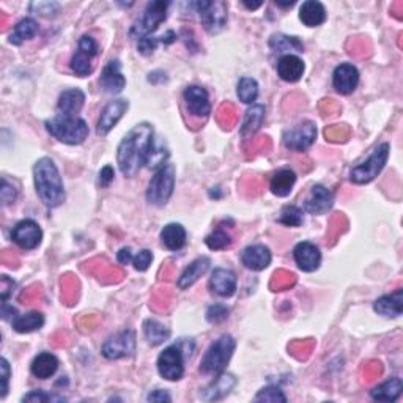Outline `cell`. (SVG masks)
Returning a JSON list of instances; mask_svg holds the SVG:
<instances>
[{
	"mask_svg": "<svg viewBox=\"0 0 403 403\" xmlns=\"http://www.w3.org/2000/svg\"><path fill=\"white\" fill-rule=\"evenodd\" d=\"M18 197V189H16L13 184L8 183L7 178H2V189H0V199H2V205L7 206Z\"/></svg>",
	"mask_w": 403,
	"mask_h": 403,
	"instance_id": "43",
	"label": "cell"
},
{
	"mask_svg": "<svg viewBox=\"0 0 403 403\" xmlns=\"http://www.w3.org/2000/svg\"><path fill=\"white\" fill-rule=\"evenodd\" d=\"M135 351V336L133 331H122L118 334L112 336L102 345L101 353L107 359H120L131 356Z\"/></svg>",
	"mask_w": 403,
	"mask_h": 403,
	"instance_id": "11",
	"label": "cell"
},
{
	"mask_svg": "<svg viewBox=\"0 0 403 403\" xmlns=\"http://www.w3.org/2000/svg\"><path fill=\"white\" fill-rule=\"evenodd\" d=\"M113 177H116V173H113V168L111 166H106L100 172V184L102 188H107L109 184L113 182Z\"/></svg>",
	"mask_w": 403,
	"mask_h": 403,
	"instance_id": "50",
	"label": "cell"
},
{
	"mask_svg": "<svg viewBox=\"0 0 403 403\" xmlns=\"http://www.w3.org/2000/svg\"><path fill=\"white\" fill-rule=\"evenodd\" d=\"M157 372L167 381H178L184 375V355L182 345H171L164 348L157 358Z\"/></svg>",
	"mask_w": 403,
	"mask_h": 403,
	"instance_id": "9",
	"label": "cell"
},
{
	"mask_svg": "<svg viewBox=\"0 0 403 403\" xmlns=\"http://www.w3.org/2000/svg\"><path fill=\"white\" fill-rule=\"evenodd\" d=\"M36 34H38L36 21L32 19V18H25L16 24L14 30L12 32V35H10V38H8V41L14 46H21L24 41L32 40V38H34Z\"/></svg>",
	"mask_w": 403,
	"mask_h": 403,
	"instance_id": "33",
	"label": "cell"
},
{
	"mask_svg": "<svg viewBox=\"0 0 403 403\" xmlns=\"http://www.w3.org/2000/svg\"><path fill=\"white\" fill-rule=\"evenodd\" d=\"M184 102H186L188 112L193 116L194 118L199 120H205L210 117L211 113V105H210V96L208 91L205 89H202L199 85H190L184 90L183 94Z\"/></svg>",
	"mask_w": 403,
	"mask_h": 403,
	"instance_id": "14",
	"label": "cell"
},
{
	"mask_svg": "<svg viewBox=\"0 0 403 403\" xmlns=\"http://www.w3.org/2000/svg\"><path fill=\"white\" fill-rule=\"evenodd\" d=\"M403 391V381L399 377H394L388 381H384L383 384L377 386L370 391L373 400L378 402H395L399 399Z\"/></svg>",
	"mask_w": 403,
	"mask_h": 403,
	"instance_id": "31",
	"label": "cell"
},
{
	"mask_svg": "<svg viewBox=\"0 0 403 403\" xmlns=\"http://www.w3.org/2000/svg\"><path fill=\"white\" fill-rule=\"evenodd\" d=\"M98 43L91 38L90 35H84L79 40L78 51H76L74 57L72 58V69L73 72L80 76V78H85L91 72H94V65H91V60L98 56Z\"/></svg>",
	"mask_w": 403,
	"mask_h": 403,
	"instance_id": "10",
	"label": "cell"
},
{
	"mask_svg": "<svg viewBox=\"0 0 403 403\" xmlns=\"http://www.w3.org/2000/svg\"><path fill=\"white\" fill-rule=\"evenodd\" d=\"M46 129L60 142L68 145H79L89 138V127L83 118L63 113H57L54 118L47 120Z\"/></svg>",
	"mask_w": 403,
	"mask_h": 403,
	"instance_id": "3",
	"label": "cell"
},
{
	"mask_svg": "<svg viewBox=\"0 0 403 403\" xmlns=\"http://www.w3.org/2000/svg\"><path fill=\"white\" fill-rule=\"evenodd\" d=\"M14 282L10 279L8 276H2V290H0V295H2V301L7 303L10 295H13Z\"/></svg>",
	"mask_w": 403,
	"mask_h": 403,
	"instance_id": "49",
	"label": "cell"
},
{
	"mask_svg": "<svg viewBox=\"0 0 403 403\" xmlns=\"http://www.w3.org/2000/svg\"><path fill=\"white\" fill-rule=\"evenodd\" d=\"M23 402H65L63 397L46 394L45 391H34L23 397Z\"/></svg>",
	"mask_w": 403,
	"mask_h": 403,
	"instance_id": "45",
	"label": "cell"
},
{
	"mask_svg": "<svg viewBox=\"0 0 403 403\" xmlns=\"http://www.w3.org/2000/svg\"><path fill=\"white\" fill-rule=\"evenodd\" d=\"M161 41V36L160 38H155V36H146V38H142V40L139 41V52L144 54V56H150V54L155 52L156 46L160 45Z\"/></svg>",
	"mask_w": 403,
	"mask_h": 403,
	"instance_id": "47",
	"label": "cell"
},
{
	"mask_svg": "<svg viewBox=\"0 0 403 403\" xmlns=\"http://www.w3.org/2000/svg\"><path fill=\"white\" fill-rule=\"evenodd\" d=\"M146 400H149V402H171L172 397L168 395L166 391L156 389V391L150 392V394L146 395Z\"/></svg>",
	"mask_w": 403,
	"mask_h": 403,
	"instance_id": "51",
	"label": "cell"
},
{
	"mask_svg": "<svg viewBox=\"0 0 403 403\" xmlns=\"http://www.w3.org/2000/svg\"><path fill=\"white\" fill-rule=\"evenodd\" d=\"M144 334L151 347H157L164 344L168 337H171V329L166 328L164 325H161L160 321L149 318L144 323Z\"/></svg>",
	"mask_w": 403,
	"mask_h": 403,
	"instance_id": "35",
	"label": "cell"
},
{
	"mask_svg": "<svg viewBox=\"0 0 403 403\" xmlns=\"http://www.w3.org/2000/svg\"><path fill=\"white\" fill-rule=\"evenodd\" d=\"M332 204H334V195L331 190L321 184H315L304 200V210L310 215H325L331 210Z\"/></svg>",
	"mask_w": 403,
	"mask_h": 403,
	"instance_id": "18",
	"label": "cell"
},
{
	"mask_svg": "<svg viewBox=\"0 0 403 403\" xmlns=\"http://www.w3.org/2000/svg\"><path fill=\"white\" fill-rule=\"evenodd\" d=\"M276 5H279V7H293L295 5V0H292V2H287V3H281V2H276Z\"/></svg>",
	"mask_w": 403,
	"mask_h": 403,
	"instance_id": "54",
	"label": "cell"
},
{
	"mask_svg": "<svg viewBox=\"0 0 403 403\" xmlns=\"http://www.w3.org/2000/svg\"><path fill=\"white\" fill-rule=\"evenodd\" d=\"M295 183L296 173L290 171V168H282V171L274 173V177L271 178L270 189L277 197H287V195H290Z\"/></svg>",
	"mask_w": 403,
	"mask_h": 403,
	"instance_id": "30",
	"label": "cell"
},
{
	"mask_svg": "<svg viewBox=\"0 0 403 403\" xmlns=\"http://www.w3.org/2000/svg\"><path fill=\"white\" fill-rule=\"evenodd\" d=\"M304 217H303V210L298 208L295 205H287L282 208L281 211V216L277 222L282 226H287V227H299L303 224Z\"/></svg>",
	"mask_w": 403,
	"mask_h": 403,
	"instance_id": "38",
	"label": "cell"
},
{
	"mask_svg": "<svg viewBox=\"0 0 403 403\" xmlns=\"http://www.w3.org/2000/svg\"><path fill=\"white\" fill-rule=\"evenodd\" d=\"M359 84V72L355 65L340 63L332 74V85L340 95H350Z\"/></svg>",
	"mask_w": 403,
	"mask_h": 403,
	"instance_id": "17",
	"label": "cell"
},
{
	"mask_svg": "<svg viewBox=\"0 0 403 403\" xmlns=\"http://www.w3.org/2000/svg\"><path fill=\"white\" fill-rule=\"evenodd\" d=\"M30 8L35 10V12L40 13V14L51 16V14L58 12L60 5L56 2H38V3H32Z\"/></svg>",
	"mask_w": 403,
	"mask_h": 403,
	"instance_id": "48",
	"label": "cell"
},
{
	"mask_svg": "<svg viewBox=\"0 0 403 403\" xmlns=\"http://www.w3.org/2000/svg\"><path fill=\"white\" fill-rule=\"evenodd\" d=\"M265 120V106L263 105H252L246 111V116H244L243 124H241V138L248 140L252 138V135L260 129L261 123Z\"/></svg>",
	"mask_w": 403,
	"mask_h": 403,
	"instance_id": "29",
	"label": "cell"
},
{
	"mask_svg": "<svg viewBox=\"0 0 403 403\" xmlns=\"http://www.w3.org/2000/svg\"><path fill=\"white\" fill-rule=\"evenodd\" d=\"M133 259H134V255H133V252H131L129 248H123L117 255L118 263H122V265H129L131 261H133Z\"/></svg>",
	"mask_w": 403,
	"mask_h": 403,
	"instance_id": "52",
	"label": "cell"
},
{
	"mask_svg": "<svg viewBox=\"0 0 403 403\" xmlns=\"http://www.w3.org/2000/svg\"><path fill=\"white\" fill-rule=\"evenodd\" d=\"M85 102V95L83 90L79 89H73V90H67L63 91L62 95L58 98V112L63 113V116H72V117H78V113L80 112Z\"/></svg>",
	"mask_w": 403,
	"mask_h": 403,
	"instance_id": "25",
	"label": "cell"
},
{
	"mask_svg": "<svg viewBox=\"0 0 403 403\" xmlns=\"http://www.w3.org/2000/svg\"><path fill=\"white\" fill-rule=\"evenodd\" d=\"M304 62L298 56L293 54H285L284 57L277 63V74L285 83H298L304 74Z\"/></svg>",
	"mask_w": 403,
	"mask_h": 403,
	"instance_id": "23",
	"label": "cell"
},
{
	"mask_svg": "<svg viewBox=\"0 0 403 403\" xmlns=\"http://www.w3.org/2000/svg\"><path fill=\"white\" fill-rule=\"evenodd\" d=\"M210 288L221 298H230L237 292V276L233 271L216 268L210 277Z\"/></svg>",
	"mask_w": 403,
	"mask_h": 403,
	"instance_id": "20",
	"label": "cell"
},
{
	"mask_svg": "<svg viewBox=\"0 0 403 403\" xmlns=\"http://www.w3.org/2000/svg\"><path fill=\"white\" fill-rule=\"evenodd\" d=\"M151 261H153V254H151V250H149V249L139 250V254L133 259L134 268L138 271H146V270H149L150 265H151Z\"/></svg>",
	"mask_w": 403,
	"mask_h": 403,
	"instance_id": "44",
	"label": "cell"
},
{
	"mask_svg": "<svg viewBox=\"0 0 403 403\" xmlns=\"http://www.w3.org/2000/svg\"><path fill=\"white\" fill-rule=\"evenodd\" d=\"M315 139H317V128L312 122L298 124L284 133V145L293 151L307 150L309 146H312Z\"/></svg>",
	"mask_w": 403,
	"mask_h": 403,
	"instance_id": "12",
	"label": "cell"
},
{
	"mask_svg": "<svg viewBox=\"0 0 403 403\" xmlns=\"http://www.w3.org/2000/svg\"><path fill=\"white\" fill-rule=\"evenodd\" d=\"M128 107L129 102L127 100H116L109 102V105L102 109L100 120H98L96 133L100 135H107L111 133L112 128L118 123V120L127 113Z\"/></svg>",
	"mask_w": 403,
	"mask_h": 403,
	"instance_id": "15",
	"label": "cell"
},
{
	"mask_svg": "<svg viewBox=\"0 0 403 403\" xmlns=\"http://www.w3.org/2000/svg\"><path fill=\"white\" fill-rule=\"evenodd\" d=\"M155 142V131L150 123H140L124 135L117 149V162L124 177L133 178L146 162Z\"/></svg>",
	"mask_w": 403,
	"mask_h": 403,
	"instance_id": "1",
	"label": "cell"
},
{
	"mask_svg": "<svg viewBox=\"0 0 403 403\" xmlns=\"http://www.w3.org/2000/svg\"><path fill=\"white\" fill-rule=\"evenodd\" d=\"M244 7H248L249 10H257L259 7H261V2H257V3H249V2H243Z\"/></svg>",
	"mask_w": 403,
	"mask_h": 403,
	"instance_id": "53",
	"label": "cell"
},
{
	"mask_svg": "<svg viewBox=\"0 0 403 403\" xmlns=\"http://www.w3.org/2000/svg\"><path fill=\"white\" fill-rule=\"evenodd\" d=\"M167 2H162V0H155V2H150L146 5L144 14L135 21L134 25L131 27L129 35L134 40H142V38L150 36V34L160 27L161 23H164L167 18Z\"/></svg>",
	"mask_w": 403,
	"mask_h": 403,
	"instance_id": "7",
	"label": "cell"
},
{
	"mask_svg": "<svg viewBox=\"0 0 403 403\" xmlns=\"http://www.w3.org/2000/svg\"><path fill=\"white\" fill-rule=\"evenodd\" d=\"M293 257H295L298 268L304 273H314L321 265L320 249L309 241L298 243L293 249Z\"/></svg>",
	"mask_w": 403,
	"mask_h": 403,
	"instance_id": "16",
	"label": "cell"
},
{
	"mask_svg": "<svg viewBox=\"0 0 403 403\" xmlns=\"http://www.w3.org/2000/svg\"><path fill=\"white\" fill-rule=\"evenodd\" d=\"M228 314H230V309H228L226 304H213V306H210L208 310H206V320L210 321V323H222V321H226L228 318Z\"/></svg>",
	"mask_w": 403,
	"mask_h": 403,
	"instance_id": "42",
	"label": "cell"
},
{
	"mask_svg": "<svg viewBox=\"0 0 403 403\" xmlns=\"http://www.w3.org/2000/svg\"><path fill=\"white\" fill-rule=\"evenodd\" d=\"M237 348V340L232 336L224 334L217 339L215 344L206 350L204 359L200 362V373L210 375V377H217L224 372L227 364L230 362L233 351Z\"/></svg>",
	"mask_w": 403,
	"mask_h": 403,
	"instance_id": "4",
	"label": "cell"
},
{
	"mask_svg": "<svg viewBox=\"0 0 403 403\" xmlns=\"http://www.w3.org/2000/svg\"><path fill=\"white\" fill-rule=\"evenodd\" d=\"M161 241L171 250L183 249L186 244V230L182 224H167L161 230Z\"/></svg>",
	"mask_w": 403,
	"mask_h": 403,
	"instance_id": "32",
	"label": "cell"
},
{
	"mask_svg": "<svg viewBox=\"0 0 403 403\" xmlns=\"http://www.w3.org/2000/svg\"><path fill=\"white\" fill-rule=\"evenodd\" d=\"M200 16L202 25L208 34H219L227 24V5L224 2H210L202 0L194 3Z\"/></svg>",
	"mask_w": 403,
	"mask_h": 403,
	"instance_id": "8",
	"label": "cell"
},
{
	"mask_svg": "<svg viewBox=\"0 0 403 403\" xmlns=\"http://www.w3.org/2000/svg\"><path fill=\"white\" fill-rule=\"evenodd\" d=\"M168 160V151L167 149H162V146H156L153 142V146H151L149 157H146V167L149 168H161L162 166H166V162Z\"/></svg>",
	"mask_w": 403,
	"mask_h": 403,
	"instance_id": "41",
	"label": "cell"
},
{
	"mask_svg": "<svg viewBox=\"0 0 403 403\" xmlns=\"http://www.w3.org/2000/svg\"><path fill=\"white\" fill-rule=\"evenodd\" d=\"M120 68H122V65H120L118 60H111L105 67V69H102L100 85L106 94L117 95L127 85V79H124V76L120 72Z\"/></svg>",
	"mask_w": 403,
	"mask_h": 403,
	"instance_id": "19",
	"label": "cell"
},
{
	"mask_svg": "<svg viewBox=\"0 0 403 403\" xmlns=\"http://www.w3.org/2000/svg\"><path fill=\"white\" fill-rule=\"evenodd\" d=\"M235 384H237V378L233 377V375L222 372L217 375L213 383L205 389L204 394H202V399L208 402L224 399V397L230 394V391L235 388Z\"/></svg>",
	"mask_w": 403,
	"mask_h": 403,
	"instance_id": "24",
	"label": "cell"
},
{
	"mask_svg": "<svg viewBox=\"0 0 403 403\" xmlns=\"http://www.w3.org/2000/svg\"><path fill=\"white\" fill-rule=\"evenodd\" d=\"M205 243L206 246H208L211 250H222V249H227L228 246L232 244V237L228 235L227 232L221 230V228H217L213 233H210L208 237L205 238Z\"/></svg>",
	"mask_w": 403,
	"mask_h": 403,
	"instance_id": "39",
	"label": "cell"
},
{
	"mask_svg": "<svg viewBox=\"0 0 403 403\" xmlns=\"http://www.w3.org/2000/svg\"><path fill=\"white\" fill-rule=\"evenodd\" d=\"M391 153V145L388 142L378 145L373 150V153L369 156L367 161H364L362 164L351 168L350 179L355 184H366L370 183L372 179L378 177V173L383 171L386 162L389 160Z\"/></svg>",
	"mask_w": 403,
	"mask_h": 403,
	"instance_id": "6",
	"label": "cell"
},
{
	"mask_svg": "<svg viewBox=\"0 0 403 403\" xmlns=\"http://www.w3.org/2000/svg\"><path fill=\"white\" fill-rule=\"evenodd\" d=\"M255 402H268V403H285L287 397L281 388L277 386H266L260 389L259 394L254 397Z\"/></svg>",
	"mask_w": 403,
	"mask_h": 403,
	"instance_id": "40",
	"label": "cell"
},
{
	"mask_svg": "<svg viewBox=\"0 0 403 403\" xmlns=\"http://www.w3.org/2000/svg\"><path fill=\"white\" fill-rule=\"evenodd\" d=\"M210 268V259L208 257H199L194 260L186 270L183 271V274L179 276L177 285L179 290H186V288L193 287L202 276H204Z\"/></svg>",
	"mask_w": 403,
	"mask_h": 403,
	"instance_id": "27",
	"label": "cell"
},
{
	"mask_svg": "<svg viewBox=\"0 0 403 403\" xmlns=\"http://www.w3.org/2000/svg\"><path fill=\"white\" fill-rule=\"evenodd\" d=\"M34 182L38 197L47 208H57L65 202V188L60 172L51 157H41L34 166Z\"/></svg>",
	"mask_w": 403,
	"mask_h": 403,
	"instance_id": "2",
	"label": "cell"
},
{
	"mask_svg": "<svg viewBox=\"0 0 403 403\" xmlns=\"http://www.w3.org/2000/svg\"><path fill=\"white\" fill-rule=\"evenodd\" d=\"M237 95L244 105H254L259 98V84L252 78H241L237 87Z\"/></svg>",
	"mask_w": 403,
	"mask_h": 403,
	"instance_id": "37",
	"label": "cell"
},
{
	"mask_svg": "<svg viewBox=\"0 0 403 403\" xmlns=\"http://www.w3.org/2000/svg\"><path fill=\"white\" fill-rule=\"evenodd\" d=\"M10 364L5 358L0 359V380H2V388H0V397L7 395L8 392V381H10Z\"/></svg>",
	"mask_w": 403,
	"mask_h": 403,
	"instance_id": "46",
	"label": "cell"
},
{
	"mask_svg": "<svg viewBox=\"0 0 403 403\" xmlns=\"http://www.w3.org/2000/svg\"><path fill=\"white\" fill-rule=\"evenodd\" d=\"M241 261L250 271H263L271 263V252L263 244H254L243 250Z\"/></svg>",
	"mask_w": 403,
	"mask_h": 403,
	"instance_id": "21",
	"label": "cell"
},
{
	"mask_svg": "<svg viewBox=\"0 0 403 403\" xmlns=\"http://www.w3.org/2000/svg\"><path fill=\"white\" fill-rule=\"evenodd\" d=\"M299 19L307 27H318L326 21V10L317 0H307L299 8Z\"/></svg>",
	"mask_w": 403,
	"mask_h": 403,
	"instance_id": "28",
	"label": "cell"
},
{
	"mask_svg": "<svg viewBox=\"0 0 403 403\" xmlns=\"http://www.w3.org/2000/svg\"><path fill=\"white\" fill-rule=\"evenodd\" d=\"M45 325V315L41 312H29L24 315H19L13 320V328L16 332L19 334H27V332H34L36 329H40L41 326Z\"/></svg>",
	"mask_w": 403,
	"mask_h": 403,
	"instance_id": "34",
	"label": "cell"
},
{
	"mask_svg": "<svg viewBox=\"0 0 403 403\" xmlns=\"http://www.w3.org/2000/svg\"><path fill=\"white\" fill-rule=\"evenodd\" d=\"M57 369H58L57 356H54L52 353H47V351H43L38 356H35V359L30 364L32 375L36 377L38 380L51 378L52 375L57 372Z\"/></svg>",
	"mask_w": 403,
	"mask_h": 403,
	"instance_id": "26",
	"label": "cell"
},
{
	"mask_svg": "<svg viewBox=\"0 0 403 403\" xmlns=\"http://www.w3.org/2000/svg\"><path fill=\"white\" fill-rule=\"evenodd\" d=\"M270 47L273 49L274 52H303V43L298 40L296 36H287L284 34H276L271 36L270 40Z\"/></svg>",
	"mask_w": 403,
	"mask_h": 403,
	"instance_id": "36",
	"label": "cell"
},
{
	"mask_svg": "<svg viewBox=\"0 0 403 403\" xmlns=\"http://www.w3.org/2000/svg\"><path fill=\"white\" fill-rule=\"evenodd\" d=\"M12 239L21 249L32 250L40 246L43 239L41 227L32 219H24L16 224L12 232Z\"/></svg>",
	"mask_w": 403,
	"mask_h": 403,
	"instance_id": "13",
	"label": "cell"
},
{
	"mask_svg": "<svg viewBox=\"0 0 403 403\" xmlns=\"http://www.w3.org/2000/svg\"><path fill=\"white\" fill-rule=\"evenodd\" d=\"M173 188H175V167L172 164L162 166L150 179L146 200L155 206H164L172 197Z\"/></svg>",
	"mask_w": 403,
	"mask_h": 403,
	"instance_id": "5",
	"label": "cell"
},
{
	"mask_svg": "<svg viewBox=\"0 0 403 403\" xmlns=\"http://www.w3.org/2000/svg\"><path fill=\"white\" fill-rule=\"evenodd\" d=\"M373 309L378 315L386 318H397L403 312V290L399 288L391 295H384L373 303Z\"/></svg>",
	"mask_w": 403,
	"mask_h": 403,
	"instance_id": "22",
	"label": "cell"
}]
</instances>
